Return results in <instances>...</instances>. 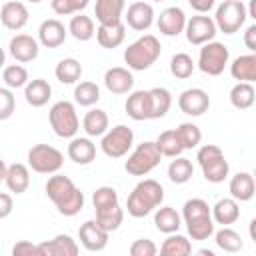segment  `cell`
<instances>
[{
  "label": "cell",
  "instance_id": "ab89813d",
  "mask_svg": "<svg viewBox=\"0 0 256 256\" xmlns=\"http://www.w3.org/2000/svg\"><path fill=\"white\" fill-rule=\"evenodd\" d=\"M98 100H100V88H98L96 82L84 80V82H80V84L74 86V102L78 106L92 108Z\"/></svg>",
  "mask_w": 256,
  "mask_h": 256
},
{
  "label": "cell",
  "instance_id": "ac0fdd59",
  "mask_svg": "<svg viewBox=\"0 0 256 256\" xmlns=\"http://www.w3.org/2000/svg\"><path fill=\"white\" fill-rule=\"evenodd\" d=\"M80 248L70 234H56L52 240L38 244V256H76Z\"/></svg>",
  "mask_w": 256,
  "mask_h": 256
},
{
  "label": "cell",
  "instance_id": "d6986e66",
  "mask_svg": "<svg viewBox=\"0 0 256 256\" xmlns=\"http://www.w3.org/2000/svg\"><path fill=\"white\" fill-rule=\"evenodd\" d=\"M156 26L160 30V34L164 36H178L184 32V26H186V14L182 8L178 6H168L160 12V16L156 18Z\"/></svg>",
  "mask_w": 256,
  "mask_h": 256
},
{
  "label": "cell",
  "instance_id": "ba28073f",
  "mask_svg": "<svg viewBox=\"0 0 256 256\" xmlns=\"http://www.w3.org/2000/svg\"><path fill=\"white\" fill-rule=\"evenodd\" d=\"M28 168L36 174H54L64 166V154L50 144H34L28 150Z\"/></svg>",
  "mask_w": 256,
  "mask_h": 256
},
{
  "label": "cell",
  "instance_id": "5bb4252c",
  "mask_svg": "<svg viewBox=\"0 0 256 256\" xmlns=\"http://www.w3.org/2000/svg\"><path fill=\"white\" fill-rule=\"evenodd\" d=\"M178 108L186 116H192V118L202 116L210 108V96L202 88H186L178 96Z\"/></svg>",
  "mask_w": 256,
  "mask_h": 256
},
{
  "label": "cell",
  "instance_id": "4316f807",
  "mask_svg": "<svg viewBox=\"0 0 256 256\" xmlns=\"http://www.w3.org/2000/svg\"><path fill=\"white\" fill-rule=\"evenodd\" d=\"M50 98H52V86H50L48 80H44V78L28 80V84L24 86V100H26L32 108H42V106H46Z\"/></svg>",
  "mask_w": 256,
  "mask_h": 256
},
{
  "label": "cell",
  "instance_id": "f5cc1de1",
  "mask_svg": "<svg viewBox=\"0 0 256 256\" xmlns=\"http://www.w3.org/2000/svg\"><path fill=\"white\" fill-rule=\"evenodd\" d=\"M244 46L250 52H256V24H250L244 30Z\"/></svg>",
  "mask_w": 256,
  "mask_h": 256
},
{
  "label": "cell",
  "instance_id": "c3c4849f",
  "mask_svg": "<svg viewBox=\"0 0 256 256\" xmlns=\"http://www.w3.org/2000/svg\"><path fill=\"white\" fill-rule=\"evenodd\" d=\"M16 110V98L14 92L8 86H0V122L8 120Z\"/></svg>",
  "mask_w": 256,
  "mask_h": 256
},
{
  "label": "cell",
  "instance_id": "9f6ffc18",
  "mask_svg": "<svg viewBox=\"0 0 256 256\" xmlns=\"http://www.w3.org/2000/svg\"><path fill=\"white\" fill-rule=\"evenodd\" d=\"M198 254H200V256H214V252H212V250H206V248H200Z\"/></svg>",
  "mask_w": 256,
  "mask_h": 256
},
{
  "label": "cell",
  "instance_id": "ffe728a7",
  "mask_svg": "<svg viewBox=\"0 0 256 256\" xmlns=\"http://www.w3.org/2000/svg\"><path fill=\"white\" fill-rule=\"evenodd\" d=\"M66 36H68V28L60 20H56V18H48V20H44L38 26V42L44 48H58V46H62Z\"/></svg>",
  "mask_w": 256,
  "mask_h": 256
},
{
  "label": "cell",
  "instance_id": "7a4b0ae2",
  "mask_svg": "<svg viewBox=\"0 0 256 256\" xmlns=\"http://www.w3.org/2000/svg\"><path fill=\"white\" fill-rule=\"evenodd\" d=\"M164 202V188L154 178L140 180L126 198V210L132 218H144Z\"/></svg>",
  "mask_w": 256,
  "mask_h": 256
},
{
  "label": "cell",
  "instance_id": "7bdbcfd3",
  "mask_svg": "<svg viewBox=\"0 0 256 256\" xmlns=\"http://www.w3.org/2000/svg\"><path fill=\"white\" fill-rule=\"evenodd\" d=\"M154 142H156L160 154L166 156V158H174V156H180V154L184 152L176 130H164V132H160V136H158Z\"/></svg>",
  "mask_w": 256,
  "mask_h": 256
},
{
  "label": "cell",
  "instance_id": "680465c9",
  "mask_svg": "<svg viewBox=\"0 0 256 256\" xmlns=\"http://www.w3.org/2000/svg\"><path fill=\"white\" fill-rule=\"evenodd\" d=\"M26 2H30V4H40L42 0H26Z\"/></svg>",
  "mask_w": 256,
  "mask_h": 256
},
{
  "label": "cell",
  "instance_id": "ee69618b",
  "mask_svg": "<svg viewBox=\"0 0 256 256\" xmlns=\"http://www.w3.org/2000/svg\"><path fill=\"white\" fill-rule=\"evenodd\" d=\"M2 80L10 90H18V88H24L28 84L30 76H28V70L22 64H10V66H4Z\"/></svg>",
  "mask_w": 256,
  "mask_h": 256
},
{
  "label": "cell",
  "instance_id": "cb8c5ba5",
  "mask_svg": "<svg viewBox=\"0 0 256 256\" xmlns=\"http://www.w3.org/2000/svg\"><path fill=\"white\" fill-rule=\"evenodd\" d=\"M210 214H212L214 224L230 226V224H234L240 218V202L234 200L232 196L220 198L214 206H210Z\"/></svg>",
  "mask_w": 256,
  "mask_h": 256
},
{
  "label": "cell",
  "instance_id": "30bf717a",
  "mask_svg": "<svg viewBox=\"0 0 256 256\" xmlns=\"http://www.w3.org/2000/svg\"><path fill=\"white\" fill-rule=\"evenodd\" d=\"M228 62H230L228 46L222 42L210 40V42L202 44L196 66L200 68V72H204L208 76H220L224 72V68L228 66Z\"/></svg>",
  "mask_w": 256,
  "mask_h": 256
},
{
  "label": "cell",
  "instance_id": "bcb514c9",
  "mask_svg": "<svg viewBox=\"0 0 256 256\" xmlns=\"http://www.w3.org/2000/svg\"><path fill=\"white\" fill-rule=\"evenodd\" d=\"M118 204V192L112 186H98L92 194V206L94 210H104L112 208Z\"/></svg>",
  "mask_w": 256,
  "mask_h": 256
},
{
  "label": "cell",
  "instance_id": "3957f363",
  "mask_svg": "<svg viewBox=\"0 0 256 256\" xmlns=\"http://www.w3.org/2000/svg\"><path fill=\"white\" fill-rule=\"evenodd\" d=\"M180 216H182V222L186 224L188 236L192 240H208L216 230V224L210 214V206L202 198L186 200Z\"/></svg>",
  "mask_w": 256,
  "mask_h": 256
},
{
  "label": "cell",
  "instance_id": "d590c367",
  "mask_svg": "<svg viewBox=\"0 0 256 256\" xmlns=\"http://www.w3.org/2000/svg\"><path fill=\"white\" fill-rule=\"evenodd\" d=\"M82 64L76 58H62L54 68V76L60 84H76L82 78Z\"/></svg>",
  "mask_w": 256,
  "mask_h": 256
},
{
  "label": "cell",
  "instance_id": "681fc988",
  "mask_svg": "<svg viewBox=\"0 0 256 256\" xmlns=\"http://www.w3.org/2000/svg\"><path fill=\"white\" fill-rule=\"evenodd\" d=\"M130 256H154L158 252V246L150 238H138L130 244Z\"/></svg>",
  "mask_w": 256,
  "mask_h": 256
},
{
  "label": "cell",
  "instance_id": "603a6c76",
  "mask_svg": "<svg viewBox=\"0 0 256 256\" xmlns=\"http://www.w3.org/2000/svg\"><path fill=\"white\" fill-rule=\"evenodd\" d=\"M94 36L102 48H106V50L118 48L126 38V24L122 20L114 22V24H98Z\"/></svg>",
  "mask_w": 256,
  "mask_h": 256
},
{
  "label": "cell",
  "instance_id": "484cf974",
  "mask_svg": "<svg viewBox=\"0 0 256 256\" xmlns=\"http://www.w3.org/2000/svg\"><path fill=\"white\" fill-rule=\"evenodd\" d=\"M4 184L8 186L10 192H14V194H24V192L28 190V186H30V168H28V164L14 162V164L6 166Z\"/></svg>",
  "mask_w": 256,
  "mask_h": 256
},
{
  "label": "cell",
  "instance_id": "f1b7e54d",
  "mask_svg": "<svg viewBox=\"0 0 256 256\" xmlns=\"http://www.w3.org/2000/svg\"><path fill=\"white\" fill-rule=\"evenodd\" d=\"M228 192L234 200L238 202H248L254 198V192H256V184H254V176L250 172H238L230 178V184H228Z\"/></svg>",
  "mask_w": 256,
  "mask_h": 256
},
{
  "label": "cell",
  "instance_id": "9a60e30c",
  "mask_svg": "<svg viewBox=\"0 0 256 256\" xmlns=\"http://www.w3.org/2000/svg\"><path fill=\"white\" fill-rule=\"evenodd\" d=\"M8 52H10V56L16 62L28 64V62H32V60L38 58V54H40V42L34 36H30V34H16L8 42Z\"/></svg>",
  "mask_w": 256,
  "mask_h": 256
},
{
  "label": "cell",
  "instance_id": "5b68a950",
  "mask_svg": "<svg viewBox=\"0 0 256 256\" xmlns=\"http://www.w3.org/2000/svg\"><path fill=\"white\" fill-rule=\"evenodd\" d=\"M196 160H198V166L202 168V176L206 178V182L220 184L230 174V164L218 144L200 146L196 152Z\"/></svg>",
  "mask_w": 256,
  "mask_h": 256
},
{
  "label": "cell",
  "instance_id": "816d5d0a",
  "mask_svg": "<svg viewBox=\"0 0 256 256\" xmlns=\"http://www.w3.org/2000/svg\"><path fill=\"white\" fill-rule=\"evenodd\" d=\"M14 210V200L8 192H0V220L8 218Z\"/></svg>",
  "mask_w": 256,
  "mask_h": 256
},
{
  "label": "cell",
  "instance_id": "d6a6232c",
  "mask_svg": "<svg viewBox=\"0 0 256 256\" xmlns=\"http://www.w3.org/2000/svg\"><path fill=\"white\" fill-rule=\"evenodd\" d=\"M154 226L162 234L178 232L180 226H182V216L172 206H162L160 204V208H156V212H154Z\"/></svg>",
  "mask_w": 256,
  "mask_h": 256
},
{
  "label": "cell",
  "instance_id": "2e32d148",
  "mask_svg": "<svg viewBox=\"0 0 256 256\" xmlns=\"http://www.w3.org/2000/svg\"><path fill=\"white\" fill-rule=\"evenodd\" d=\"M28 18H30L28 6L24 2H20V0L4 2L2 8H0V22H2L4 28L12 30V32L22 30L28 24Z\"/></svg>",
  "mask_w": 256,
  "mask_h": 256
},
{
  "label": "cell",
  "instance_id": "91938a15",
  "mask_svg": "<svg viewBox=\"0 0 256 256\" xmlns=\"http://www.w3.org/2000/svg\"><path fill=\"white\" fill-rule=\"evenodd\" d=\"M150 2H164V0H150Z\"/></svg>",
  "mask_w": 256,
  "mask_h": 256
},
{
  "label": "cell",
  "instance_id": "6f0895ef",
  "mask_svg": "<svg viewBox=\"0 0 256 256\" xmlns=\"http://www.w3.org/2000/svg\"><path fill=\"white\" fill-rule=\"evenodd\" d=\"M4 64H6V52L0 48V68H4Z\"/></svg>",
  "mask_w": 256,
  "mask_h": 256
},
{
  "label": "cell",
  "instance_id": "8d00e7d4",
  "mask_svg": "<svg viewBox=\"0 0 256 256\" xmlns=\"http://www.w3.org/2000/svg\"><path fill=\"white\" fill-rule=\"evenodd\" d=\"M212 236H214L216 246H218L220 250H224V252L234 254V252H240V250L244 248L242 236H240L234 228H230V226H222L220 230H214Z\"/></svg>",
  "mask_w": 256,
  "mask_h": 256
},
{
  "label": "cell",
  "instance_id": "b9f144b4",
  "mask_svg": "<svg viewBox=\"0 0 256 256\" xmlns=\"http://www.w3.org/2000/svg\"><path fill=\"white\" fill-rule=\"evenodd\" d=\"M196 70V62L192 60L190 54L186 52H176L172 58H170V74L178 80H186L194 74Z\"/></svg>",
  "mask_w": 256,
  "mask_h": 256
},
{
  "label": "cell",
  "instance_id": "277c9868",
  "mask_svg": "<svg viewBox=\"0 0 256 256\" xmlns=\"http://www.w3.org/2000/svg\"><path fill=\"white\" fill-rule=\"evenodd\" d=\"M162 54V44L154 34H144L136 38L128 48L124 50V62L130 70L134 72H144L148 70Z\"/></svg>",
  "mask_w": 256,
  "mask_h": 256
},
{
  "label": "cell",
  "instance_id": "7dc6e473",
  "mask_svg": "<svg viewBox=\"0 0 256 256\" xmlns=\"http://www.w3.org/2000/svg\"><path fill=\"white\" fill-rule=\"evenodd\" d=\"M88 4H90V0H52V2H50L54 14H58V16H72V14H78V12H82Z\"/></svg>",
  "mask_w": 256,
  "mask_h": 256
},
{
  "label": "cell",
  "instance_id": "1f68e13d",
  "mask_svg": "<svg viewBox=\"0 0 256 256\" xmlns=\"http://www.w3.org/2000/svg\"><path fill=\"white\" fill-rule=\"evenodd\" d=\"M148 96H150V120L164 118L170 112V106H172L170 90L164 88V86H156V88L148 90Z\"/></svg>",
  "mask_w": 256,
  "mask_h": 256
},
{
  "label": "cell",
  "instance_id": "db71d44e",
  "mask_svg": "<svg viewBox=\"0 0 256 256\" xmlns=\"http://www.w3.org/2000/svg\"><path fill=\"white\" fill-rule=\"evenodd\" d=\"M188 4L192 6V10H196L198 14H206L214 8L216 0H188Z\"/></svg>",
  "mask_w": 256,
  "mask_h": 256
},
{
  "label": "cell",
  "instance_id": "9c48e42d",
  "mask_svg": "<svg viewBox=\"0 0 256 256\" xmlns=\"http://www.w3.org/2000/svg\"><path fill=\"white\" fill-rule=\"evenodd\" d=\"M246 18H248V12H246V6L242 0H224L218 4L212 20H214L218 32L234 34L244 26Z\"/></svg>",
  "mask_w": 256,
  "mask_h": 256
},
{
  "label": "cell",
  "instance_id": "60d3db41",
  "mask_svg": "<svg viewBox=\"0 0 256 256\" xmlns=\"http://www.w3.org/2000/svg\"><path fill=\"white\" fill-rule=\"evenodd\" d=\"M96 224L100 228H104L106 232H114L122 226L124 222V210L120 208V204L112 206V208H104V210H96Z\"/></svg>",
  "mask_w": 256,
  "mask_h": 256
},
{
  "label": "cell",
  "instance_id": "52a82bcc",
  "mask_svg": "<svg viewBox=\"0 0 256 256\" xmlns=\"http://www.w3.org/2000/svg\"><path fill=\"white\" fill-rule=\"evenodd\" d=\"M160 160H162V154L156 142L146 140L128 154V160L124 162V170L130 176H146L160 164Z\"/></svg>",
  "mask_w": 256,
  "mask_h": 256
},
{
  "label": "cell",
  "instance_id": "6da1fadb",
  "mask_svg": "<svg viewBox=\"0 0 256 256\" xmlns=\"http://www.w3.org/2000/svg\"><path fill=\"white\" fill-rule=\"evenodd\" d=\"M46 196L52 200V204L56 206V210L62 216H76L82 212L84 208V192L64 174L54 172L50 174V178L46 180Z\"/></svg>",
  "mask_w": 256,
  "mask_h": 256
},
{
  "label": "cell",
  "instance_id": "f6af8a7d",
  "mask_svg": "<svg viewBox=\"0 0 256 256\" xmlns=\"http://www.w3.org/2000/svg\"><path fill=\"white\" fill-rule=\"evenodd\" d=\"M178 138H180V144L184 150H192V148H198V144L202 142V130L194 124V122H182L178 124V128H174Z\"/></svg>",
  "mask_w": 256,
  "mask_h": 256
},
{
  "label": "cell",
  "instance_id": "d4e9b609",
  "mask_svg": "<svg viewBox=\"0 0 256 256\" xmlns=\"http://www.w3.org/2000/svg\"><path fill=\"white\" fill-rule=\"evenodd\" d=\"M124 110L136 122L150 120V96H148V90H134V92H130L128 98H126Z\"/></svg>",
  "mask_w": 256,
  "mask_h": 256
},
{
  "label": "cell",
  "instance_id": "8fae6325",
  "mask_svg": "<svg viewBox=\"0 0 256 256\" xmlns=\"http://www.w3.org/2000/svg\"><path fill=\"white\" fill-rule=\"evenodd\" d=\"M100 150L108 158H122L132 150L134 144V132L126 124H116L114 128H108L100 136Z\"/></svg>",
  "mask_w": 256,
  "mask_h": 256
},
{
  "label": "cell",
  "instance_id": "f35d334b",
  "mask_svg": "<svg viewBox=\"0 0 256 256\" xmlns=\"http://www.w3.org/2000/svg\"><path fill=\"white\" fill-rule=\"evenodd\" d=\"M190 252H192L190 240L186 236L178 234V232L168 234V238L160 246V254L162 256H188Z\"/></svg>",
  "mask_w": 256,
  "mask_h": 256
},
{
  "label": "cell",
  "instance_id": "83f0119b",
  "mask_svg": "<svg viewBox=\"0 0 256 256\" xmlns=\"http://www.w3.org/2000/svg\"><path fill=\"white\" fill-rule=\"evenodd\" d=\"M126 10V0H96L94 16L98 24H114L120 22Z\"/></svg>",
  "mask_w": 256,
  "mask_h": 256
},
{
  "label": "cell",
  "instance_id": "f546056e",
  "mask_svg": "<svg viewBox=\"0 0 256 256\" xmlns=\"http://www.w3.org/2000/svg\"><path fill=\"white\" fill-rule=\"evenodd\" d=\"M230 74L238 82H252L254 84V80H256V54L248 52V54L234 58L230 64Z\"/></svg>",
  "mask_w": 256,
  "mask_h": 256
},
{
  "label": "cell",
  "instance_id": "74e56055",
  "mask_svg": "<svg viewBox=\"0 0 256 256\" xmlns=\"http://www.w3.org/2000/svg\"><path fill=\"white\" fill-rule=\"evenodd\" d=\"M194 176V164L184 156H174L168 164V180L172 184H186Z\"/></svg>",
  "mask_w": 256,
  "mask_h": 256
},
{
  "label": "cell",
  "instance_id": "11a10c76",
  "mask_svg": "<svg viewBox=\"0 0 256 256\" xmlns=\"http://www.w3.org/2000/svg\"><path fill=\"white\" fill-rule=\"evenodd\" d=\"M6 166H8V164H6V162L0 158V184L4 182V176H6Z\"/></svg>",
  "mask_w": 256,
  "mask_h": 256
},
{
  "label": "cell",
  "instance_id": "44dd1931",
  "mask_svg": "<svg viewBox=\"0 0 256 256\" xmlns=\"http://www.w3.org/2000/svg\"><path fill=\"white\" fill-rule=\"evenodd\" d=\"M104 86L112 94H128V92H132V86H134L132 70L130 68H122V66L108 68L104 72Z\"/></svg>",
  "mask_w": 256,
  "mask_h": 256
},
{
  "label": "cell",
  "instance_id": "e0dca14e",
  "mask_svg": "<svg viewBox=\"0 0 256 256\" xmlns=\"http://www.w3.org/2000/svg\"><path fill=\"white\" fill-rule=\"evenodd\" d=\"M108 236H110V232H106L104 228H100L96 224V220H86L78 228V240H80V244L88 252H100V250H104L108 246Z\"/></svg>",
  "mask_w": 256,
  "mask_h": 256
},
{
  "label": "cell",
  "instance_id": "4fadbf2b",
  "mask_svg": "<svg viewBox=\"0 0 256 256\" xmlns=\"http://www.w3.org/2000/svg\"><path fill=\"white\" fill-rule=\"evenodd\" d=\"M154 8L150 2L138 0L132 2L126 10H124V24H128V28L136 30V32H146L152 24H154Z\"/></svg>",
  "mask_w": 256,
  "mask_h": 256
},
{
  "label": "cell",
  "instance_id": "4dcf8cb0",
  "mask_svg": "<svg viewBox=\"0 0 256 256\" xmlns=\"http://www.w3.org/2000/svg\"><path fill=\"white\" fill-rule=\"evenodd\" d=\"M108 128H110V120L102 108H90L82 118V130L86 132L88 138H98Z\"/></svg>",
  "mask_w": 256,
  "mask_h": 256
},
{
  "label": "cell",
  "instance_id": "e575fe53",
  "mask_svg": "<svg viewBox=\"0 0 256 256\" xmlns=\"http://www.w3.org/2000/svg\"><path fill=\"white\" fill-rule=\"evenodd\" d=\"M68 34L72 38H76L78 42H88L94 38L96 34V26H94V20L82 12H78L76 16L70 18V24H68Z\"/></svg>",
  "mask_w": 256,
  "mask_h": 256
},
{
  "label": "cell",
  "instance_id": "7402d4cb",
  "mask_svg": "<svg viewBox=\"0 0 256 256\" xmlns=\"http://www.w3.org/2000/svg\"><path fill=\"white\" fill-rule=\"evenodd\" d=\"M66 152H68V158L74 164H80V166H88L96 160V144L88 136L70 138V144H68Z\"/></svg>",
  "mask_w": 256,
  "mask_h": 256
},
{
  "label": "cell",
  "instance_id": "8992f818",
  "mask_svg": "<svg viewBox=\"0 0 256 256\" xmlns=\"http://www.w3.org/2000/svg\"><path fill=\"white\" fill-rule=\"evenodd\" d=\"M48 120H50V128L54 130V134L58 138H74L80 130V120H78V112L76 106L68 100H58L50 106L48 112Z\"/></svg>",
  "mask_w": 256,
  "mask_h": 256
},
{
  "label": "cell",
  "instance_id": "836d02e7",
  "mask_svg": "<svg viewBox=\"0 0 256 256\" xmlns=\"http://www.w3.org/2000/svg\"><path fill=\"white\" fill-rule=\"evenodd\" d=\"M230 104L236 108V110H248L254 106V100H256V90H254V84L252 82H236L232 88H230Z\"/></svg>",
  "mask_w": 256,
  "mask_h": 256
},
{
  "label": "cell",
  "instance_id": "f907efd6",
  "mask_svg": "<svg viewBox=\"0 0 256 256\" xmlns=\"http://www.w3.org/2000/svg\"><path fill=\"white\" fill-rule=\"evenodd\" d=\"M14 256H38V244H32L28 240H18L12 246Z\"/></svg>",
  "mask_w": 256,
  "mask_h": 256
},
{
  "label": "cell",
  "instance_id": "7c38bea8",
  "mask_svg": "<svg viewBox=\"0 0 256 256\" xmlns=\"http://www.w3.org/2000/svg\"><path fill=\"white\" fill-rule=\"evenodd\" d=\"M184 34H186V40L194 46H202L210 40L216 38L218 30H216V24L210 16L206 14H196V16H190L186 18V26H184Z\"/></svg>",
  "mask_w": 256,
  "mask_h": 256
}]
</instances>
